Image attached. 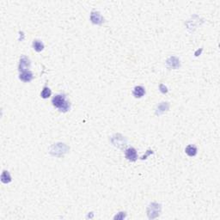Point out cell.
I'll return each mask as SVG.
<instances>
[{
  "instance_id": "cell-1",
  "label": "cell",
  "mask_w": 220,
  "mask_h": 220,
  "mask_svg": "<svg viewBox=\"0 0 220 220\" xmlns=\"http://www.w3.org/2000/svg\"><path fill=\"white\" fill-rule=\"evenodd\" d=\"M52 103L56 109L61 111L63 113L67 112L70 108H71V104L70 102L67 100L65 95L64 94H58L53 97L52 99Z\"/></svg>"
},
{
  "instance_id": "cell-2",
  "label": "cell",
  "mask_w": 220,
  "mask_h": 220,
  "mask_svg": "<svg viewBox=\"0 0 220 220\" xmlns=\"http://www.w3.org/2000/svg\"><path fill=\"white\" fill-rule=\"evenodd\" d=\"M125 156H126V158L127 160L131 161V162L136 161L138 158L137 151H136V150H135L134 148H132V147L128 148V149L126 151V152H125Z\"/></svg>"
},
{
  "instance_id": "cell-3",
  "label": "cell",
  "mask_w": 220,
  "mask_h": 220,
  "mask_svg": "<svg viewBox=\"0 0 220 220\" xmlns=\"http://www.w3.org/2000/svg\"><path fill=\"white\" fill-rule=\"evenodd\" d=\"M30 66V60L27 57H22L20 59V64H19V70L20 71H28V69Z\"/></svg>"
},
{
  "instance_id": "cell-4",
  "label": "cell",
  "mask_w": 220,
  "mask_h": 220,
  "mask_svg": "<svg viewBox=\"0 0 220 220\" xmlns=\"http://www.w3.org/2000/svg\"><path fill=\"white\" fill-rule=\"evenodd\" d=\"M19 78L23 82H30L34 78V76L30 71H25L21 72Z\"/></svg>"
},
{
  "instance_id": "cell-5",
  "label": "cell",
  "mask_w": 220,
  "mask_h": 220,
  "mask_svg": "<svg viewBox=\"0 0 220 220\" xmlns=\"http://www.w3.org/2000/svg\"><path fill=\"white\" fill-rule=\"evenodd\" d=\"M132 94H133V96H135V97L140 98V97L144 96V95L145 94V89L142 86H136L134 88V89H133Z\"/></svg>"
},
{
  "instance_id": "cell-6",
  "label": "cell",
  "mask_w": 220,
  "mask_h": 220,
  "mask_svg": "<svg viewBox=\"0 0 220 220\" xmlns=\"http://www.w3.org/2000/svg\"><path fill=\"white\" fill-rule=\"evenodd\" d=\"M186 153L189 156V157H194L196 154H197V151H198V149L196 146L194 145H192V144H189L186 147L185 149Z\"/></svg>"
},
{
  "instance_id": "cell-7",
  "label": "cell",
  "mask_w": 220,
  "mask_h": 220,
  "mask_svg": "<svg viewBox=\"0 0 220 220\" xmlns=\"http://www.w3.org/2000/svg\"><path fill=\"white\" fill-rule=\"evenodd\" d=\"M91 21H92L93 23L101 24L103 22L102 16L100 15V13H98V12H92V14H91Z\"/></svg>"
},
{
  "instance_id": "cell-8",
  "label": "cell",
  "mask_w": 220,
  "mask_h": 220,
  "mask_svg": "<svg viewBox=\"0 0 220 220\" xmlns=\"http://www.w3.org/2000/svg\"><path fill=\"white\" fill-rule=\"evenodd\" d=\"M168 65L172 67V68H177L178 66H180V61H179V59L177 58H175V57H171V58H169V59H168Z\"/></svg>"
},
{
  "instance_id": "cell-9",
  "label": "cell",
  "mask_w": 220,
  "mask_h": 220,
  "mask_svg": "<svg viewBox=\"0 0 220 220\" xmlns=\"http://www.w3.org/2000/svg\"><path fill=\"white\" fill-rule=\"evenodd\" d=\"M1 181H2V182H4L5 184L10 183L11 181V176H10L9 171H7V170L3 171L2 175H1Z\"/></svg>"
},
{
  "instance_id": "cell-10",
  "label": "cell",
  "mask_w": 220,
  "mask_h": 220,
  "mask_svg": "<svg viewBox=\"0 0 220 220\" xmlns=\"http://www.w3.org/2000/svg\"><path fill=\"white\" fill-rule=\"evenodd\" d=\"M33 48L36 52H41L44 49V44L41 41L35 40L33 42Z\"/></svg>"
},
{
  "instance_id": "cell-11",
  "label": "cell",
  "mask_w": 220,
  "mask_h": 220,
  "mask_svg": "<svg viewBox=\"0 0 220 220\" xmlns=\"http://www.w3.org/2000/svg\"><path fill=\"white\" fill-rule=\"evenodd\" d=\"M51 94H52L51 89H49L48 86H45V87L43 88V89H42V91H41V96L42 98H44V99H47L48 97H50Z\"/></svg>"
},
{
  "instance_id": "cell-12",
  "label": "cell",
  "mask_w": 220,
  "mask_h": 220,
  "mask_svg": "<svg viewBox=\"0 0 220 220\" xmlns=\"http://www.w3.org/2000/svg\"><path fill=\"white\" fill-rule=\"evenodd\" d=\"M167 109H169V104L167 103H163L162 104H160V105L158 106V112H157V114H162V113L165 112Z\"/></svg>"
},
{
  "instance_id": "cell-13",
  "label": "cell",
  "mask_w": 220,
  "mask_h": 220,
  "mask_svg": "<svg viewBox=\"0 0 220 220\" xmlns=\"http://www.w3.org/2000/svg\"><path fill=\"white\" fill-rule=\"evenodd\" d=\"M160 88H163V89H161V91H162L163 93H167V92H168V89H167L166 87H164V84H161V85H160Z\"/></svg>"
}]
</instances>
